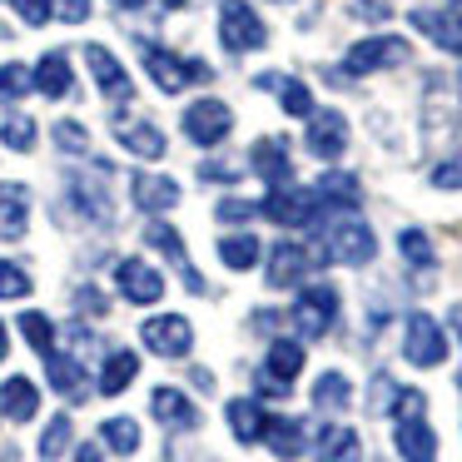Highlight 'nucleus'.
Instances as JSON below:
<instances>
[{
    "label": "nucleus",
    "mask_w": 462,
    "mask_h": 462,
    "mask_svg": "<svg viewBox=\"0 0 462 462\" xmlns=\"http://www.w3.org/2000/svg\"><path fill=\"white\" fill-rule=\"evenodd\" d=\"M432 184H438V189H462V160H442L438 170H432Z\"/></svg>",
    "instance_id": "nucleus-46"
},
{
    "label": "nucleus",
    "mask_w": 462,
    "mask_h": 462,
    "mask_svg": "<svg viewBox=\"0 0 462 462\" xmlns=\"http://www.w3.org/2000/svg\"><path fill=\"white\" fill-rule=\"evenodd\" d=\"M35 90L51 95V100H60V95L70 90V60H65L60 51H51L41 65H35Z\"/></svg>",
    "instance_id": "nucleus-28"
},
{
    "label": "nucleus",
    "mask_w": 462,
    "mask_h": 462,
    "mask_svg": "<svg viewBox=\"0 0 462 462\" xmlns=\"http://www.w3.org/2000/svg\"><path fill=\"white\" fill-rule=\"evenodd\" d=\"M303 144H309V154H319V160H338V154L348 150V120H343L338 110H313Z\"/></svg>",
    "instance_id": "nucleus-11"
},
{
    "label": "nucleus",
    "mask_w": 462,
    "mask_h": 462,
    "mask_svg": "<svg viewBox=\"0 0 462 462\" xmlns=\"http://www.w3.org/2000/svg\"><path fill=\"white\" fill-rule=\"evenodd\" d=\"M263 368H269L273 378L293 383V378H299V368H303V343H293V338H273V343H269V363H263Z\"/></svg>",
    "instance_id": "nucleus-30"
},
{
    "label": "nucleus",
    "mask_w": 462,
    "mask_h": 462,
    "mask_svg": "<svg viewBox=\"0 0 462 462\" xmlns=\"http://www.w3.org/2000/svg\"><path fill=\"white\" fill-rule=\"evenodd\" d=\"M31 90H35V70H25V65H0V95L5 100H21Z\"/></svg>",
    "instance_id": "nucleus-39"
},
{
    "label": "nucleus",
    "mask_w": 462,
    "mask_h": 462,
    "mask_svg": "<svg viewBox=\"0 0 462 462\" xmlns=\"http://www.w3.org/2000/svg\"><path fill=\"white\" fill-rule=\"evenodd\" d=\"M11 11L21 15L25 25H45L55 15V0H11Z\"/></svg>",
    "instance_id": "nucleus-43"
},
{
    "label": "nucleus",
    "mask_w": 462,
    "mask_h": 462,
    "mask_svg": "<svg viewBox=\"0 0 462 462\" xmlns=\"http://www.w3.org/2000/svg\"><path fill=\"white\" fill-rule=\"evenodd\" d=\"M21 333H25V343H31L35 353H51L55 348V323L45 319V313H21Z\"/></svg>",
    "instance_id": "nucleus-37"
},
{
    "label": "nucleus",
    "mask_w": 462,
    "mask_h": 462,
    "mask_svg": "<svg viewBox=\"0 0 462 462\" xmlns=\"http://www.w3.org/2000/svg\"><path fill=\"white\" fill-rule=\"evenodd\" d=\"M134 373H140V358H134L130 348H115L110 358H105V368H100V393H125L134 383Z\"/></svg>",
    "instance_id": "nucleus-27"
},
{
    "label": "nucleus",
    "mask_w": 462,
    "mask_h": 462,
    "mask_svg": "<svg viewBox=\"0 0 462 462\" xmlns=\"http://www.w3.org/2000/svg\"><path fill=\"white\" fill-rule=\"evenodd\" d=\"M65 448H70V418L60 412V418H51V428H45V438H41V457L55 462Z\"/></svg>",
    "instance_id": "nucleus-40"
},
{
    "label": "nucleus",
    "mask_w": 462,
    "mask_h": 462,
    "mask_svg": "<svg viewBox=\"0 0 462 462\" xmlns=\"http://www.w3.org/2000/svg\"><path fill=\"white\" fill-rule=\"evenodd\" d=\"M313 269V254L303 249V244H273L269 249V289H293V283H303V273Z\"/></svg>",
    "instance_id": "nucleus-14"
},
{
    "label": "nucleus",
    "mask_w": 462,
    "mask_h": 462,
    "mask_svg": "<svg viewBox=\"0 0 462 462\" xmlns=\"http://www.w3.org/2000/svg\"><path fill=\"white\" fill-rule=\"evenodd\" d=\"M333 323H338V289L333 283H313V289H303L293 299V328L303 338H323Z\"/></svg>",
    "instance_id": "nucleus-6"
},
{
    "label": "nucleus",
    "mask_w": 462,
    "mask_h": 462,
    "mask_svg": "<svg viewBox=\"0 0 462 462\" xmlns=\"http://www.w3.org/2000/svg\"><path fill=\"white\" fill-rule=\"evenodd\" d=\"M45 368H51V388L60 393V398H70V402H80L85 398V368H80V358H70V353H45Z\"/></svg>",
    "instance_id": "nucleus-21"
},
{
    "label": "nucleus",
    "mask_w": 462,
    "mask_h": 462,
    "mask_svg": "<svg viewBox=\"0 0 462 462\" xmlns=\"http://www.w3.org/2000/svg\"><path fill=\"white\" fill-rule=\"evenodd\" d=\"M35 408H41V393H35L31 378H5L0 383V412L11 422H31Z\"/></svg>",
    "instance_id": "nucleus-23"
},
{
    "label": "nucleus",
    "mask_w": 462,
    "mask_h": 462,
    "mask_svg": "<svg viewBox=\"0 0 462 462\" xmlns=\"http://www.w3.org/2000/svg\"><path fill=\"white\" fill-rule=\"evenodd\" d=\"M25 229H31V189L15 180L0 184V239H25Z\"/></svg>",
    "instance_id": "nucleus-16"
},
{
    "label": "nucleus",
    "mask_w": 462,
    "mask_h": 462,
    "mask_svg": "<svg viewBox=\"0 0 462 462\" xmlns=\"http://www.w3.org/2000/svg\"><path fill=\"white\" fill-rule=\"evenodd\" d=\"M408 21H412V31H422L432 45H438V51L462 55V25L452 21V15H442V11H412Z\"/></svg>",
    "instance_id": "nucleus-20"
},
{
    "label": "nucleus",
    "mask_w": 462,
    "mask_h": 462,
    "mask_svg": "<svg viewBox=\"0 0 462 462\" xmlns=\"http://www.w3.org/2000/svg\"><path fill=\"white\" fill-rule=\"evenodd\" d=\"M144 244H150V249H160L164 259L184 263V239H180V234H174L164 219H150V229H144Z\"/></svg>",
    "instance_id": "nucleus-36"
},
{
    "label": "nucleus",
    "mask_w": 462,
    "mask_h": 462,
    "mask_svg": "<svg viewBox=\"0 0 462 462\" xmlns=\"http://www.w3.org/2000/svg\"><path fill=\"white\" fill-rule=\"evenodd\" d=\"M422 408H428V398H422L418 388H398V398H393V412H398V418H422Z\"/></svg>",
    "instance_id": "nucleus-44"
},
{
    "label": "nucleus",
    "mask_w": 462,
    "mask_h": 462,
    "mask_svg": "<svg viewBox=\"0 0 462 462\" xmlns=\"http://www.w3.org/2000/svg\"><path fill=\"white\" fill-rule=\"evenodd\" d=\"M448 319H452V328H457V333H462V303H457V309H452V313H448Z\"/></svg>",
    "instance_id": "nucleus-54"
},
{
    "label": "nucleus",
    "mask_w": 462,
    "mask_h": 462,
    "mask_svg": "<svg viewBox=\"0 0 462 462\" xmlns=\"http://www.w3.org/2000/svg\"><path fill=\"white\" fill-rule=\"evenodd\" d=\"M239 164H204V180H239Z\"/></svg>",
    "instance_id": "nucleus-49"
},
{
    "label": "nucleus",
    "mask_w": 462,
    "mask_h": 462,
    "mask_svg": "<svg viewBox=\"0 0 462 462\" xmlns=\"http://www.w3.org/2000/svg\"><path fill=\"white\" fill-rule=\"evenodd\" d=\"M85 70L95 75V90L105 95V100H130L134 95V85H130V75H125V65L115 60L110 51H105V45H85Z\"/></svg>",
    "instance_id": "nucleus-13"
},
{
    "label": "nucleus",
    "mask_w": 462,
    "mask_h": 462,
    "mask_svg": "<svg viewBox=\"0 0 462 462\" xmlns=\"http://www.w3.org/2000/svg\"><path fill=\"white\" fill-rule=\"evenodd\" d=\"M140 55H144V70H150V80L160 85L164 95H180L189 80H214L209 60H180V55L160 51V45H140Z\"/></svg>",
    "instance_id": "nucleus-4"
},
{
    "label": "nucleus",
    "mask_w": 462,
    "mask_h": 462,
    "mask_svg": "<svg viewBox=\"0 0 462 462\" xmlns=\"http://www.w3.org/2000/svg\"><path fill=\"white\" fill-rule=\"evenodd\" d=\"M140 338L150 353H160V358H184V353L194 348V328L184 313H154V319L140 323Z\"/></svg>",
    "instance_id": "nucleus-8"
},
{
    "label": "nucleus",
    "mask_w": 462,
    "mask_h": 462,
    "mask_svg": "<svg viewBox=\"0 0 462 462\" xmlns=\"http://www.w3.org/2000/svg\"><path fill=\"white\" fill-rule=\"evenodd\" d=\"M313 199H319V209H343V214H353L358 209V180L353 174H323L319 184H313Z\"/></svg>",
    "instance_id": "nucleus-22"
},
{
    "label": "nucleus",
    "mask_w": 462,
    "mask_h": 462,
    "mask_svg": "<svg viewBox=\"0 0 462 462\" xmlns=\"http://www.w3.org/2000/svg\"><path fill=\"white\" fill-rule=\"evenodd\" d=\"M398 254L412 263V269H432V263H438V254H432V239H428L422 229H402V234H398Z\"/></svg>",
    "instance_id": "nucleus-34"
},
{
    "label": "nucleus",
    "mask_w": 462,
    "mask_h": 462,
    "mask_svg": "<svg viewBox=\"0 0 462 462\" xmlns=\"http://www.w3.org/2000/svg\"><path fill=\"white\" fill-rule=\"evenodd\" d=\"M373 254H378V239H373V229L363 219H333L328 229L319 234V254L313 259L319 263H368Z\"/></svg>",
    "instance_id": "nucleus-1"
},
{
    "label": "nucleus",
    "mask_w": 462,
    "mask_h": 462,
    "mask_svg": "<svg viewBox=\"0 0 462 462\" xmlns=\"http://www.w3.org/2000/svg\"><path fill=\"white\" fill-rule=\"evenodd\" d=\"M115 289H120L130 303H160L164 279H160V269L144 263V259H120L115 263Z\"/></svg>",
    "instance_id": "nucleus-12"
},
{
    "label": "nucleus",
    "mask_w": 462,
    "mask_h": 462,
    "mask_svg": "<svg viewBox=\"0 0 462 462\" xmlns=\"http://www.w3.org/2000/svg\"><path fill=\"white\" fill-rule=\"evenodd\" d=\"M110 130H115V140H120L130 154H140V160H164V150H170L160 125L140 120V115H120V120L110 115Z\"/></svg>",
    "instance_id": "nucleus-10"
},
{
    "label": "nucleus",
    "mask_w": 462,
    "mask_h": 462,
    "mask_svg": "<svg viewBox=\"0 0 462 462\" xmlns=\"http://www.w3.org/2000/svg\"><path fill=\"white\" fill-rule=\"evenodd\" d=\"M11 353V333H5V323H0V358Z\"/></svg>",
    "instance_id": "nucleus-53"
},
{
    "label": "nucleus",
    "mask_w": 462,
    "mask_h": 462,
    "mask_svg": "<svg viewBox=\"0 0 462 462\" xmlns=\"http://www.w3.org/2000/svg\"><path fill=\"white\" fill-rule=\"evenodd\" d=\"M55 144H60V154H90V134H85V125H75V120L55 125Z\"/></svg>",
    "instance_id": "nucleus-41"
},
{
    "label": "nucleus",
    "mask_w": 462,
    "mask_h": 462,
    "mask_svg": "<svg viewBox=\"0 0 462 462\" xmlns=\"http://www.w3.org/2000/svg\"><path fill=\"white\" fill-rule=\"evenodd\" d=\"M393 398H398L393 378H388V373H378V378H373V398H368V408H373V412H393Z\"/></svg>",
    "instance_id": "nucleus-45"
},
{
    "label": "nucleus",
    "mask_w": 462,
    "mask_h": 462,
    "mask_svg": "<svg viewBox=\"0 0 462 462\" xmlns=\"http://www.w3.org/2000/svg\"><path fill=\"white\" fill-rule=\"evenodd\" d=\"M150 412H154V422H164V428H174V432L199 428V408H194L180 388H154L150 393Z\"/></svg>",
    "instance_id": "nucleus-18"
},
{
    "label": "nucleus",
    "mask_w": 462,
    "mask_h": 462,
    "mask_svg": "<svg viewBox=\"0 0 462 462\" xmlns=\"http://www.w3.org/2000/svg\"><path fill=\"white\" fill-rule=\"evenodd\" d=\"M259 239L254 234H224L219 239V259H224V269H234V273H244V269H254L259 263Z\"/></svg>",
    "instance_id": "nucleus-29"
},
{
    "label": "nucleus",
    "mask_w": 462,
    "mask_h": 462,
    "mask_svg": "<svg viewBox=\"0 0 462 462\" xmlns=\"http://www.w3.org/2000/svg\"><path fill=\"white\" fill-rule=\"evenodd\" d=\"M249 170L259 174L269 189H279V184H293V160H289V144L283 140H259L254 144V160Z\"/></svg>",
    "instance_id": "nucleus-17"
},
{
    "label": "nucleus",
    "mask_w": 462,
    "mask_h": 462,
    "mask_svg": "<svg viewBox=\"0 0 462 462\" xmlns=\"http://www.w3.org/2000/svg\"><path fill=\"white\" fill-rule=\"evenodd\" d=\"M55 11H60V21L85 25V21H90V0H55Z\"/></svg>",
    "instance_id": "nucleus-47"
},
{
    "label": "nucleus",
    "mask_w": 462,
    "mask_h": 462,
    "mask_svg": "<svg viewBox=\"0 0 462 462\" xmlns=\"http://www.w3.org/2000/svg\"><path fill=\"white\" fill-rule=\"evenodd\" d=\"M348 402H353L348 378H343V373H319V383H313V408L338 412V408H348Z\"/></svg>",
    "instance_id": "nucleus-33"
},
{
    "label": "nucleus",
    "mask_w": 462,
    "mask_h": 462,
    "mask_svg": "<svg viewBox=\"0 0 462 462\" xmlns=\"http://www.w3.org/2000/svg\"><path fill=\"white\" fill-rule=\"evenodd\" d=\"M130 189H134V204H140L144 214H164V209L180 204V184H174L170 174H134Z\"/></svg>",
    "instance_id": "nucleus-19"
},
{
    "label": "nucleus",
    "mask_w": 462,
    "mask_h": 462,
    "mask_svg": "<svg viewBox=\"0 0 462 462\" xmlns=\"http://www.w3.org/2000/svg\"><path fill=\"white\" fill-rule=\"evenodd\" d=\"M35 140H41V130H35L31 115H5V120H0V144L11 154H31Z\"/></svg>",
    "instance_id": "nucleus-31"
},
{
    "label": "nucleus",
    "mask_w": 462,
    "mask_h": 462,
    "mask_svg": "<svg viewBox=\"0 0 462 462\" xmlns=\"http://www.w3.org/2000/svg\"><path fill=\"white\" fill-rule=\"evenodd\" d=\"M184 134H189L199 150H214V144H224L229 140V130H234V110L224 100H194L189 110H184Z\"/></svg>",
    "instance_id": "nucleus-7"
},
{
    "label": "nucleus",
    "mask_w": 462,
    "mask_h": 462,
    "mask_svg": "<svg viewBox=\"0 0 462 462\" xmlns=\"http://www.w3.org/2000/svg\"><path fill=\"white\" fill-rule=\"evenodd\" d=\"M319 457L323 462H358V432L353 428H323L319 432Z\"/></svg>",
    "instance_id": "nucleus-32"
},
{
    "label": "nucleus",
    "mask_w": 462,
    "mask_h": 462,
    "mask_svg": "<svg viewBox=\"0 0 462 462\" xmlns=\"http://www.w3.org/2000/svg\"><path fill=\"white\" fill-rule=\"evenodd\" d=\"M219 41L229 55H249L269 45V25L259 21L249 0H219Z\"/></svg>",
    "instance_id": "nucleus-2"
},
{
    "label": "nucleus",
    "mask_w": 462,
    "mask_h": 462,
    "mask_svg": "<svg viewBox=\"0 0 462 462\" xmlns=\"http://www.w3.org/2000/svg\"><path fill=\"white\" fill-rule=\"evenodd\" d=\"M110 5H120V11H140V5H150V0H110Z\"/></svg>",
    "instance_id": "nucleus-52"
},
{
    "label": "nucleus",
    "mask_w": 462,
    "mask_h": 462,
    "mask_svg": "<svg viewBox=\"0 0 462 462\" xmlns=\"http://www.w3.org/2000/svg\"><path fill=\"white\" fill-rule=\"evenodd\" d=\"M402 358L412 368H438L448 358V333H442V323L432 313H408V323H402Z\"/></svg>",
    "instance_id": "nucleus-3"
},
{
    "label": "nucleus",
    "mask_w": 462,
    "mask_h": 462,
    "mask_svg": "<svg viewBox=\"0 0 462 462\" xmlns=\"http://www.w3.org/2000/svg\"><path fill=\"white\" fill-rule=\"evenodd\" d=\"M100 438H105V448H115V452L130 457V452L140 448V422H134V418H110L100 428Z\"/></svg>",
    "instance_id": "nucleus-35"
},
{
    "label": "nucleus",
    "mask_w": 462,
    "mask_h": 462,
    "mask_svg": "<svg viewBox=\"0 0 462 462\" xmlns=\"http://www.w3.org/2000/svg\"><path fill=\"white\" fill-rule=\"evenodd\" d=\"M393 65H408V41L402 35H368L343 55V75H378Z\"/></svg>",
    "instance_id": "nucleus-5"
},
{
    "label": "nucleus",
    "mask_w": 462,
    "mask_h": 462,
    "mask_svg": "<svg viewBox=\"0 0 462 462\" xmlns=\"http://www.w3.org/2000/svg\"><path fill=\"white\" fill-rule=\"evenodd\" d=\"M254 214H259V204H249V199H224V204H219V219H224V224L254 219Z\"/></svg>",
    "instance_id": "nucleus-48"
},
{
    "label": "nucleus",
    "mask_w": 462,
    "mask_h": 462,
    "mask_svg": "<svg viewBox=\"0 0 462 462\" xmlns=\"http://www.w3.org/2000/svg\"><path fill=\"white\" fill-rule=\"evenodd\" d=\"M457 388H462V373H457Z\"/></svg>",
    "instance_id": "nucleus-57"
},
{
    "label": "nucleus",
    "mask_w": 462,
    "mask_h": 462,
    "mask_svg": "<svg viewBox=\"0 0 462 462\" xmlns=\"http://www.w3.org/2000/svg\"><path fill=\"white\" fill-rule=\"evenodd\" d=\"M75 303H80V309H90V313H100V309H105V299H100V293H90V289L75 293Z\"/></svg>",
    "instance_id": "nucleus-50"
},
{
    "label": "nucleus",
    "mask_w": 462,
    "mask_h": 462,
    "mask_svg": "<svg viewBox=\"0 0 462 462\" xmlns=\"http://www.w3.org/2000/svg\"><path fill=\"white\" fill-rule=\"evenodd\" d=\"M100 457H105V452H100V448H95V442H85V448H80V452H75V462H100Z\"/></svg>",
    "instance_id": "nucleus-51"
},
{
    "label": "nucleus",
    "mask_w": 462,
    "mask_h": 462,
    "mask_svg": "<svg viewBox=\"0 0 462 462\" xmlns=\"http://www.w3.org/2000/svg\"><path fill=\"white\" fill-rule=\"evenodd\" d=\"M283 5H289V0H283Z\"/></svg>",
    "instance_id": "nucleus-58"
},
{
    "label": "nucleus",
    "mask_w": 462,
    "mask_h": 462,
    "mask_svg": "<svg viewBox=\"0 0 462 462\" xmlns=\"http://www.w3.org/2000/svg\"><path fill=\"white\" fill-rule=\"evenodd\" d=\"M259 214H269L273 224H283V229H303V224L319 219V199H313V189H293V184H279V189H269V199L259 204Z\"/></svg>",
    "instance_id": "nucleus-9"
},
{
    "label": "nucleus",
    "mask_w": 462,
    "mask_h": 462,
    "mask_svg": "<svg viewBox=\"0 0 462 462\" xmlns=\"http://www.w3.org/2000/svg\"><path fill=\"white\" fill-rule=\"evenodd\" d=\"M70 199L80 204L85 214H90L95 224H110L115 219V199L105 194L100 180H85V174H70Z\"/></svg>",
    "instance_id": "nucleus-25"
},
{
    "label": "nucleus",
    "mask_w": 462,
    "mask_h": 462,
    "mask_svg": "<svg viewBox=\"0 0 462 462\" xmlns=\"http://www.w3.org/2000/svg\"><path fill=\"white\" fill-rule=\"evenodd\" d=\"M279 100H283V115H293V120H309L313 115V95L303 80H279Z\"/></svg>",
    "instance_id": "nucleus-38"
},
{
    "label": "nucleus",
    "mask_w": 462,
    "mask_h": 462,
    "mask_svg": "<svg viewBox=\"0 0 462 462\" xmlns=\"http://www.w3.org/2000/svg\"><path fill=\"white\" fill-rule=\"evenodd\" d=\"M263 442H269L273 457H283V462L303 457V448H309V438H303V422H299V418H269V428H263Z\"/></svg>",
    "instance_id": "nucleus-24"
},
{
    "label": "nucleus",
    "mask_w": 462,
    "mask_h": 462,
    "mask_svg": "<svg viewBox=\"0 0 462 462\" xmlns=\"http://www.w3.org/2000/svg\"><path fill=\"white\" fill-rule=\"evenodd\" d=\"M224 418H229V428H234V438H239V442H263V428H269V412H263L254 398H234Z\"/></svg>",
    "instance_id": "nucleus-26"
},
{
    "label": "nucleus",
    "mask_w": 462,
    "mask_h": 462,
    "mask_svg": "<svg viewBox=\"0 0 462 462\" xmlns=\"http://www.w3.org/2000/svg\"><path fill=\"white\" fill-rule=\"evenodd\" d=\"M160 5H164V11H180V5H184V0H160Z\"/></svg>",
    "instance_id": "nucleus-56"
},
{
    "label": "nucleus",
    "mask_w": 462,
    "mask_h": 462,
    "mask_svg": "<svg viewBox=\"0 0 462 462\" xmlns=\"http://www.w3.org/2000/svg\"><path fill=\"white\" fill-rule=\"evenodd\" d=\"M393 448H398L402 462H438V432H432L422 418H398Z\"/></svg>",
    "instance_id": "nucleus-15"
},
{
    "label": "nucleus",
    "mask_w": 462,
    "mask_h": 462,
    "mask_svg": "<svg viewBox=\"0 0 462 462\" xmlns=\"http://www.w3.org/2000/svg\"><path fill=\"white\" fill-rule=\"evenodd\" d=\"M31 293V273L21 263H5L0 259V299H25Z\"/></svg>",
    "instance_id": "nucleus-42"
},
{
    "label": "nucleus",
    "mask_w": 462,
    "mask_h": 462,
    "mask_svg": "<svg viewBox=\"0 0 462 462\" xmlns=\"http://www.w3.org/2000/svg\"><path fill=\"white\" fill-rule=\"evenodd\" d=\"M448 15H452V21L462 25V0H452V11H448Z\"/></svg>",
    "instance_id": "nucleus-55"
}]
</instances>
